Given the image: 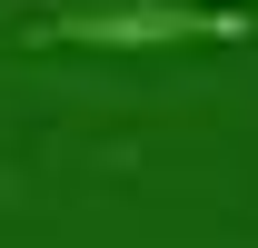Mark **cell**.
<instances>
[{
  "label": "cell",
  "mask_w": 258,
  "mask_h": 248,
  "mask_svg": "<svg viewBox=\"0 0 258 248\" xmlns=\"http://www.w3.org/2000/svg\"><path fill=\"white\" fill-rule=\"evenodd\" d=\"M228 10H248V20H258V0H228Z\"/></svg>",
  "instance_id": "2"
},
{
  "label": "cell",
  "mask_w": 258,
  "mask_h": 248,
  "mask_svg": "<svg viewBox=\"0 0 258 248\" xmlns=\"http://www.w3.org/2000/svg\"><path fill=\"white\" fill-rule=\"evenodd\" d=\"M248 30L228 0H40L20 20L30 50H238Z\"/></svg>",
  "instance_id": "1"
}]
</instances>
